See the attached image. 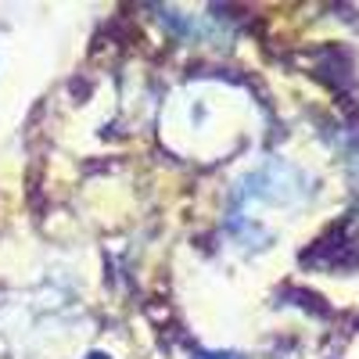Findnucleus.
<instances>
[{
  "instance_id": "f257e3e1",
  "label": "nucleus",
  "mask_w": 359,
  "mask_h": 359,
  "mask_svg": "<svg viewBox=\"0 0 359 359\" xmlns=\"http://www.w3.org/2000/svg\"><path fill=\"white\" fill-rule=\"evenodd\" d=\"M216 359H230V355H216Z\"/></svg>"
}]
</instances>
